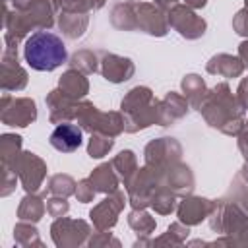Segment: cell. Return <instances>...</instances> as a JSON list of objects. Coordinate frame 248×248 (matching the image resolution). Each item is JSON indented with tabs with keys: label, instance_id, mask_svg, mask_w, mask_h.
Wrapping results in <instances>:
<instances>
[{
	"label": "cell",
	"instance_id": "7a4b0ae2",
	"mask_svg": "<svg viewBox=\"0 0 248 248\" xmlns=\"http://www.w3.org/2000/svg\"><path fill=\"white\" fill-rule=\"evenodd\" d=\"M50 143L58 151L70 153L81 145V130L74 124H62L50 134Z\"/></svg>",
	"mask_w": 248,
	"mask_h": 248
},
{
	"label": "cell",
	"instance_id": "6da1fadb",
	"mask_svg": "<svg viewBox=\"0 0 248 248\" xmlns=\"http://www.w3.org/2000/svg\"><path fill=\"white\" fill-rule=\"evenodd\" d=\"M68 50L64 41L48 31H39L31 35L25 43V62L39 72H50L64 64Z\"/></svg>",
	"mask_w": 248,
	"mask_h": 248
}]
</instances>
